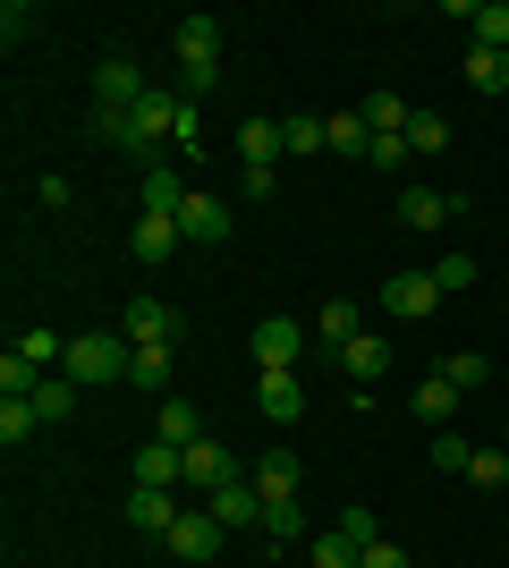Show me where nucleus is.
Returning <instances> with one entry per match:
<instances>
[{"label":"nucleus","mask_w":509,"mask_h":568,"mask_svg":"<svg viewBox=\"0 0 509 568\" xmlns=\"http://www.w3.org/2000/svg\"><path fill=\"white\" fill-rule=\"evenodd\" d=\"M281 136H289V153H332V136H323L315 111H289V119H281Z\"/></svg>","instance_id":"obj_30"},{"label":"nucleus","mask_w":509,"mask_h":568,"mask_svg":"<svg viewBox=\"0 0 509 568\" xmlns=\"http://www.w3.org/2000/svg\"><path fill=\"white\" fill-rule=\"evenodd\" d=\"M264 535L272 544H297V535H306V509H297V500H264Z\"/></svg>","instance_id":"obj_33"},{"label":"nucleus","mask_w":509,"mask_h":568,"mask_svg":"<svg viewBox=\"0 0 509 568\" xmlns=\"http://www.w3.org/2000/svg\"><path fill=\"white\" fill-rule=\"evenodd\" d=\"M204 509H213V518L230 526V535H246V526H264V493H255V484H221V493L204 500Z\"/></svg>","instance_id":"obj_14"},{"label":"nucleus","mask_w":509,"mask_h":568,"mask_svg":"<svg viewBox=\"0 0 509 568\" xmlns=\"http://www.w3.org/2000/svg\"><path fill=\"white\" fill-rule=\"evenodd\" d=\"M297 356H306V323H289V314H264V323H255V365H264V374H289Z\"/></svg>","instance_id":"obj_8"},{"label":"nucleus","mask_w":509,"mask_h":568,"mask_svg":"<svg viewBox=\"0 0 509 568\" xmlns=\"http://www.w3.org/2000/svg\"><path fill=\"white\" fill-rule=\"evenodd\" d=\"M102 136L120 144V153H136V162H162L153 144H179V94H145V102H136L128 119H111Z\"/></svg>","instance_id":"obj_1"},{"label":"nucleus","mask_w":509,"mask_h":568,"mask_svg":"<svg viewBox=\"0 0 509 568\" xmlns=\"http://www.w3.org/2000/svg\"><path fill=\"white\" fill-rule=\"evenodd\" d=\"M459 399H467V390H459V382H450V374H425V382H416V425L450 433V416H459Z\"/></svg>","instance_id":"obj_12"},{"label":"nucleus","mask_w":509,"mask_h":568,"mask_svg":"<svg viewBox=\"0 0 509 568\" xmlns=\"http://www.w3.org/2000/svg\"><path fill=\"white\" fill-rule=\"evenodd\" d=\"M179 230H187L195 246H221V237H230V204H221V195H195V187H187V204H179Z\"/></svg>","instance_id":"obj_11"},{"label":"nucleus","mask_w":509,"mask_h":568,"mask_svg":"<svg viewBox=\"0 0 509 568\" xmlns=\"http://www.w3.org/2000/svg\"><path fill=\"white\" fill-rule=\"evenodd\" d=\"M315 339L348 348V339H357V297H323V314H315Z\"/></svg>","instance_id":"obj_26"},{"label":"nucleus","mask_w":509,"mask_h":568,"mask_svg":"<svg viewBox=\"0 0 509 568\" xmlns=\"http://www.w3.org/2000/svg\"><path fill=\"white\" fill-rule=\"evenodd\" d=\"M339 374L357 382V390H374V382L390 374V339H383V332H357L348 348H339Z\"/></svg>","instance_id":"obj_10"},{"label":"nucleus","mask_w":509,"mask_h":568,"mask_svg":"<svg viewBox=\"0 0 509 568\" xmlns=\"http://www.w3.org/2000/svg\"><path fill=\"white\" fill-rule=\"evenodd\" d=\"M357 568H408V551L383 535V544H365V551H357Z\"/></svg>","instance_id":"obj_41"},{"label":"nucleus","mask_w":509,"mask_h":568,"mask_svg":"<svg viewBox=\"0 0 509 568\" xmlns=\"http://www.w3.org/2000/svg\"><path fill=\"white\" fill-rule=\"evenodd\" d=\"M221 484H246V467H238V450H230V442H213V433H204V442L187 450V500H213Z\"/></svg>","instance_id":"obj_6"},{"label":"nucleus","mask_w":509,"mask_h":568,"mask_svg":"<svg viewBox=\"0 0 509 568\" xmlns=\"http://www.w3.org/2000/svg\"><path fill=\"white\" fill-rule=\"evenodd\" d=\"M170 374H179V356H170V348H136V365H128V382H136L145 399H170Z\"/></svg>","instance_id":"obj_24"},{"label":"nucleus","mask_w":509,"mask_h":568,"mask_svg":"<svg viewBox=\"0 0 509 568\" xmlns=\"http://www.w3.org/2000/svg\"><path fill=\"white\" fill-rule=\"evenodd\" d=\"M145 94H153V85H145V69H136L128 51H102V60H94V128L128 119V111H136Z\"/></svg>","instance_id":"obj_3"},{"label":"nucleus","mask_w":509,"mask_h":568,"mask_svg":"<svg viewBox=\"0 0 509 568\" xmlns=\"http://www.w3.org/2000/svg\"><path fill=\"white\" fill-rule=\"evenodd\" d=\"M221 535H230V526H221L213 509H204V500H195V509H179V526H170L162 544H170V560H187V568H204V560H221Z\"/></svg>","instance_id":"obj_5"},{"label":"nucleus","mask_w":509,"mask_h":568,"mask_svg":"<svg viewBox=\"0 0 509 568\" xmlns=\"http://www.w3.org/2000/svg\"><path fill=\"white\" fill-rule=\"evenodd\" d=\"M153 442H170V450H195V442H204V416H195V399H162V407H153Z\"/></svg>","instance_id":"obj_16"},{"label":"nucleus","mask_w":509,"mask_h":568,"mask_svg":"<svg viewBox=\"0 0 509 568\" xmlns=\"http://www.w3.org/2000/svg\"><path fill=\"white\" fill-rule=\"evenodd\" d=\"M441 144H450V119H441V111H416L408 119V153H416V162H434Z\"/></svg>","instance_id":"obj_28"},{"label":"nucleus","mask_w":509,"mask_h":568,"mask_svg":"<svg viewBox=\"0 0 509 568\" xmlns=\"http://www.w3.org/2000/svg\"><path fill=\"white\" fill-rule=\"evenodd\" d=\"M365 162H374V170H399V162H416V153H408V136H374V153H365Z\"/></svg>","instance_id":"obj_40"},{"label":"nucleus","mask_w":509,"mask_h":568,"mask_svg":"<svg viewBox=\"0 0 509 568\" xmlns=\"http://www.w3.org/2000/svg\"><path fill=\"white\" fill-rule=\"evenodd\" d=\"M179 204H187V179H179V162H145V213L179 221Z\"/></svg>","instance_id":"obj_21"},{"label":"nucleus","mask_w":509,"mask_h":568,"mask_svg":"<svg viewBox=\"0 0 509 568\" xmlns=\"http://www.w3.org/2000/svg\"><path fill=\"white\" fill-rule=\"evenodd\" d=\"M34 416H43V425H69V416H77V382H69V374H51L43 390H34Z\"/></svg>","instance_id":"obj_27"},{"label":"nucleus","mask_w":509,"mask_h":568,"mask_svg":"<svg viewBox=\"0 0 509 568\" xmlns=\"http://www.w3.org/2000/svg\"><path fill=\"white\" fill-rule=\"evenodd\" d=\"M323 136H332L339 162H365V153H374V128H365L357 111H332V119H323Z\"/></svg>","instance_id":"obj_23"},{"label":"nucleus","mask_w":509,"mask_h":568,"mask_svg":"<svg viewBox=\"0 0 509 568\" xmlns=\"http://www.w3.org/2000/svg\"><path fill=\"white\" fill-rule=\"evenodd\" d=\"M434 374H450V382H459V390H476V382H485V374H492V365H485V356H441Z\"/></svg>","instance_id":"obj_39"},{"label":"nucleus","mask_w":509,"mask_h":568,"mask_svg":"<svg viewBox=\"0 0 509 568\" xmlns=\"http://www.w3.org/2000/svg\"><path fill=\"white\" fill-rule=\"evenodd\" d=\"M179 509H187L179 493H145V484H136V500H128V526H136V535H170V526H179Z\"/></svg>","instance_id":"obj_20"},{"label":"nucleus","mask_w":509,"mask_h":568,"mask_svg":"<svg viewBox=\"0 0 509 568\" xmlns=\"http://www.w3.org/2000/svg\"><path fill=\"white\" fill-rule=\"evenodd\" d=\"M128 365H136V348H128L120 332H77L60 374H69L77 390H102V382H128Z\"/></svg>","instance_id":"obj_2"},{"label":"nucleus","mask_w":509,"mask_h":568,"mask_svg":"<svg viewBox=\"0 0 509 568\" xmlns=\"http://www.w3.org/2000/svg\"><path fill=\"white\" fill-rule=\"evenodd\" d=\"M357 119L374 128V136H408L416 102H408V94H365V102H357Z\"/></svg>","instance_id":"obj_22"},{"label":"nucleus","mask_w":509,"mask_h":568,"mask_svg":"<svg viewBox=\"0 0 509 568\" xmlns=\"http://www.w3.org/2000/svg\"><path fill=\"white\" fill-rule=\"evenodd\" d=\"M26 34H34V9H26V0H9V9H0V43L18 51V43H26Z\"/></svg>","instance_id":"obj_38"},{"label":"nucleus","mask_w":509,"mask_h":568,"mask_svg":"<svg viewBox=\"0 0 509 568\" xmlns=\"http://www.w3.org/2000/svg\"><path fill=\"white\" fill-rule=\"evenodd\" d=\"M246 484H255L264 500H297V484H306V475H297V458H289V450H264L255 467H246Z\"/></svg>","instance_id":"obj_18"},{"label":"nucleus","mask_w":509,"mask_h":568,"mask_svg":"<svg viewBox=\"0 0 509 568\" xmlns=\"http://www.w3.org/2000/svg\"><path fill=\"white\" fill-rule=\"evenodd\" d=\"M281 153H289L281 119H238V162H246V170H272Z\"/></svg>","instance_id":"obj_13"},{"label":"nucleus","mask_w":509,"mask_h":568,"mask_svg":"<svg viewBox=\"0 0 509 568\" xmlns=\"http://www.w3.org/2000/svg\"><path fill=\"white\" fill-rule=\"evenodd\" d=\"M467 26H476V43H485V51H509V0H476V18H467Z\"/></svg>","instance_id":"obj_29"},{"label":"nucleus","mask_w":509,"mask_h":568,"mask_svg":"<svg viewBox=\"0 0 509 568\" xmlns=\"http://www.w3.org/2000/svg\"><path fill=\"white\" fill-rule=\"evenodd\" d=\"M179 332H187V314L170 306V297H128V314H120L128 348H179Z\"/></svg>","instance_id":"obj_4"},{"label":"nucleus","mask_w":509,"mask_h":568,"mask_svg":"<svg viewBox=\"0 0 509 568\" xmlns=\"http://www.w3.org/2000/svg\"><path fill=\"white\" fill-rule=\"evenodd\" d=\"M374 297H383V314H399V323H425V314L441 306V281L434 272H390Z\"/></svg>","instance_id":"obj_7"},{"label":"nucleus","mask_w":509,"mask_h":568,"mask_svg":"<svg viewBox=\"0 0 509 568\" xmlns=\"http://www.w3.org/2000/svg\"><path fill=\"white\" fill-rule=\"evenodd\" d=\"M339 535H348V544H383V518H374V509H365V500H348V509H339Z\"/></svg>","instance_id":"obj_34"},{"label":"nucleus","mask_w":509,"mask_h":568,"mask_svg":"<svg viewBox=\"0 0 509 568\" xmlns=\"http://www.w3.org/2000/svg\"><path fill=\"white\" fill-rule=\"evenodd\" d=\"M434 281H441V297H450V288H476V255H441Z\"/></svg>","instance_id":"obj_37"},{"label":"nucleus","mask_w":509,"mask_h":568,"mask_svg":"<svg viewBox=\"0 0 509 568\" xmlns=\"http://www.w3.org/2000/svg\"><path fill=\"white\" fill-rule=\"evenodd\" d=\"M179 246H187V230H179V221H162V213H145L136 230H128V255H136V263H153V272H162V263L179 255Z\"/></svg>","instance_id":"obj_9"},{"label":"nucleus","mask_w":509,"mask_h":568,"mask_svg":"<svg viewBox=\"0 0 509 568\" xmlns=\"http://www.w3.org/2000/svg\"><path fill=\"white\" fill-rule=\"evenodd\" d=\"M255 407H264L272 425H297V416H306V382L297 374H264L255 382Z\"/></svg>","instance_id":"obj_15"},{"label":"nucleus","mask_w":509,"mask_h":568,"mask_svg":"<svg viewBox=\"0 0 509 568\" xmlns=\"http://www.w3.org/2000/svg\"><path fill=\"white\" fill-rule=\"evenodd\" d=\"M26 433H43V416H34V399H0V442L18 450Z\"/></svg>","instance_id":"obj_32"},{"label":"nucleus","mask_w":509,"mask_h":568,"mask_svg":"<svg viewBox=\"0 0 509 568\" xmlns=\"http://www.w3.org/2000/svg\"><path fill=\"white\" fill-rule=\"evenodd\" d=\"M467 475H476L485 493H501V484H509V450H476V458H467Z\"/></svg>","instance_id":"obj_36"},{"label":"nucleus","mask_w":509,"mask_h":568,"mask_svg":"<svg viewBox=\"0 0 509 568\" xmlns=\"http://www.w3.org/2000/svg\"><path fill=\"white\" fill-rule=\"evenodd\" d=\"M459 213H467V195H434V187L399 195V221H408V230H441V221H459Z\"/></svg>","instance_id":"obj_17"},{"label":"nucleus","mask_w":509,"mask_h":568,"mask_svg":"<svg viewBox=\"0 0 509 568\" xmlns=\"http://www.w3.org/2000/svg\"><path fill=\"white\" fill-rule=\"evenodd\" d=\"M467 458H476V450H467V433H434V467L441 475H467Z\"/></svg>","instance_id":"obj_35"},{"label":"nucleus","mask_w":509,"mask_h":568,"mask_svg":"<svg viewBox=\"0 0 509 568\" xmlns=\"http://www.w3.org/2000/svg\"><path fill=\"white\" fill-rule=\"evenodd\" d=\"M306 568H357V544H348V535H315V544H306Z\"/></svg>","instance_id":"obj_31"},{"label":"nucleus","mask_w":509,"mask_h":568,"mask_svg":"<svg viewBox=\"0 0 509 568\" xmlns=\"http://www.w3.org/2000/svg\"><path fill=\"white\" fill-rule=\"evenodd\" d=\"M179 69H221V26L213 18H179Z\"/></svg>","instance_id":"obj_19"},{"label":"nucleus","mask_w":509,"mask_h":568,"mask_svg":"<svg viewBox=\"0 0 509 568\" xmlns=\"http://www.w3.org/2000/svg\"><path fill=\"white\" fill-rule=\"evenodd\" d=\"M467 85H476V94H509V51H467Z\"/></svg>","instance_id":"obj_25"}]
</instances>
